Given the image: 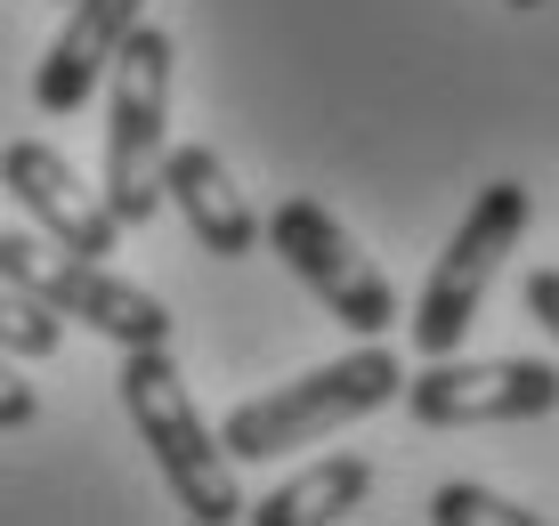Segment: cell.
Masks as SVG:
<instances>
[{"label":"cell","instance_id":"obj_1","mask_svg":"<svg viewBox=\"0 0 559 526\" xmlns=\"http://www.w3.org/2000/svg\"><path fill=\"white\" fill-rule=\"evenodd\" d=\"M122 414L139 421V445H154V470L170 478V494H179V511L195 526L243 518L236 454L219 445V430H203L170 348H122Z\"/></svg>","mask_w":559,"mask_h":526},{"label":"cell","instance_id":"obj_2","mask_svg":"<svg viewBox=\"0 0 559 526\" xmlns=\"http://www.w3.org/2000/svg\"><path fill=\"white\" fill-rule=\"evenodd\" d=\"M397 388H406L397 357L365 340V348H349V357H333V364H317V373H300V381L252 397V405H236V414L219 421V445L236 462H276V454H293V445H317V438H333L341 421L390 405Z\"/></svg>","mask_w":559,"mask_h":526},{"label":"cell","instance_id":"obj_3","mask_svg":"<svg viewBox=\"0 0 559 526\" xmlns=\"http://www.w3.org/2000/svg\"><path fill=\"white\" fill-rule=\"evenodd\" d=\"M114 106H106V211L122 227H146L163 211V154H170V33L130 25L114 49Z\"/></svg>","mask_w":559,"mask_h":526},{"label":"cell","instance_id":"obj_4","mask_svg":"<svg viewBox=\"0 0 559 526\" xmlns=\"http://www.w3.org/2000/svg\"><path fill=\"white\" fill-rule=\"evenodd\" d=\"M0 276L16 291H33L41 308H57V316H82L90 333H106L122 348H170V308L130 276H114L106 260H82V251L25 236V227H0Z\"/></svg>","mask_w":559,"mask_h":526},{"label":"cell","instance_id":"obj_5","mask_svg":"<svg viewBox=\"0 0 559 526\" xmlns=\"http://www.w3.org/2000/svg\"><path fill=\"white\" fill-rule=\"evenodd\" d=\"M527 219H535V203H527V187H519V179L478 187V203L462 211L454 243L438 251L430 284H421V300H414V348H421V357H454V348H462V333L478 324V300H487L495 267L519 251Z\"/></svg>","mask_w":559,"mask_h":526},{"label":"cell","instance_id":"obj_6","mask_svg":"<svg viewBox=\"0 0 559 526\" xmlns=\"http://www.w3.org/2000/svg\"><path fill=\"white\" fill-rule=\"evenodd\" d=\"M267 251H276L293 276L317 291L324 308H333L349 333H365V340H381L397 324V291H390V276H381L373 260L357 251V236L333 219V211L317 203V194H293V203H276L267 211Z\"/></svg>","mask_w":559,"mask_h":526},{"label":"cell","instance_id":"obj_7","mask_svg":"<svg viewBox=\"0 0 559 526\" xmlns=\"http://www.w3.org/2000/svg\"><path fill=\"white\" fill-rule=\"evenodd\" d=\"M559 405V364L544 357H430L406 373V414L421 430H478V421H535Z\"/></svg>","mask_w":559,"mask_h":526},{"label":"cell","instance_id":"obj_8","mask_svg":"<svg viewBox=\"0 0 559 526\" xmlns=\"http://www.w3.org/2000/svg\"><path fill=\"white\" fill-rule=\"evenodd\" d=\"M0 187L41 219L49 243L82 251V260H106V251L122 243V219L106 211V194H90L82 170H73L57 146H41V139H9L0 146Z\"/></svg>","mask_w":559,"mask_h":526},{"label":"cell","instance_id":"obj_9","mask_svg":"<svg viewBox=\"0 0 559 526\" xmlns=\"http://www.w3.org/2000/svg\"><path fill=\"white\" fill-rule=\"evenodd\" d=\"M139 16H146V0H66V33H57L49 57L33 65V106L41 113H82Z\"/></svg>","mask_w":559,"mask_h":526},{"label":"cell","instance_id":"obj_10","mask_svg":"<svg viewBox=\"0 0 559 526\" xmlns=\"http://www.w3.org/2000/svg\"><path fill=\"white\" fill-rule=\"evenodd\" d=\"M163 194L187 211L195 243L211 260H252L260 251V211L243 203V187L227 179V163L211 146H170L163 154Z\"/></svg>","mask_w":559,"mask_h":526},{"label":"cell","instance_id":"obj_11","mask_svg":"<svg viewBox=\"0 0 559 526\" xmlns=\"http://www.w3.org/2000/svg\"><path fill=\"white\" fill-rule=\"evenodd\" d=\"M365 494H373V462L333 454V462H317V470L267 486L260 502H243V518L252 526H333V518H349Z\"/></svg>","mask_w":559,"mask_h":526},{"label":"cell","instance_id":"obj_12","mask_svg":"<svg viewBox=\"0 0 559 526\" xmlns=\"http://www.w3.org/2000/svg\"><path fill=\"white\" fill-rule=\"evenodd\" d=\"M57 340H66V316L0 276V357H57Z\"/></svg>","mask_w":559,"mask_h":526},{"label":"cell","instance_id":"obj_13","mask_svg":"<svg viewBox=\"0 0 559 526\" xmlns=\"http://www.w3.org/2000/svg\"><path fill=\"white\" fill-rule=\"evenodd\" d=\"M430 518L438 526H535L527 502H511V494H495V486H471V478H447L430 494Z\"/></svg>","mask_w":559,"mask_h":526},{"label":"cell","instance_id":"obj_14","mask_svg":"<svg viewBox=\"0 0 559 526\" xmlns=\"http://www.w3.org/2000/svg\"><path fill=\"white\" fill-rule=\"evenodd\" d=\"M33 414H41V405H33V381H16V364L0 357V430H25Z\"/></svg>","mask_w":559,"mask_h":526},{"label":"cell","instance_id":"obj_15","mask_svg":"<svg viewBox=\"0 0 559 526\" xmlns=\"http://www.w3.org/2000/svg\"><path fill=\"white\" fill-rule=\"evenodd\" d=\"M527 316L559 340V267H535V276H527Z\"/></svg>","mask_w":559,"mask_h":526},{"label":"cell","instance_id":"obj_16","mask_svg":"<svg viewBox=\"0 0 559 526\" xmlns=\"http://www.w3.org/2000/svg\"><path fill=\"white\" fill-rule=\"evenodd\" d=\"M511 9H544V0H511Z\"/></svg>","mask_w":559,"mask_h":526}]
</instances>
